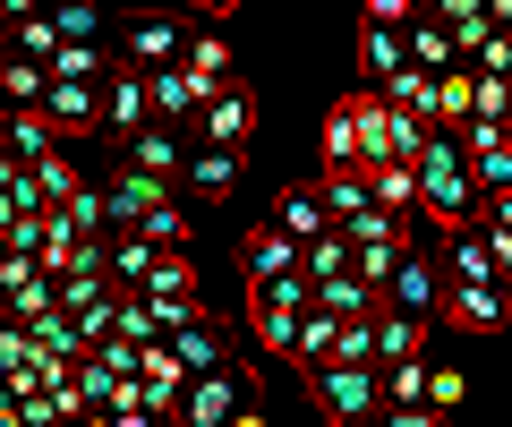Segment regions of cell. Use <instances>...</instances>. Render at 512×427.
<instances>
[{
    "mask_svg": "<svg viewBox=\"0 0 512 427\" xmlns=\"http://www.w3.org/2000/svg\"><path fill=\"white\" fill-rule=\"evenodd\" d=\"M146 103H154V120H163V129H188V120H197V103H205V86L180 69V60H154V69H146Z\"/></svg>",
    "mask_w": 512,
    "mask_h": 427,
    "instance_id": "30bf717a",
    "label": "cell"
},
{
    "mask_svg": "<svg viewBox=\"0 0 512 427\" xmlns=\"http://www.w3.org/2000/svg\"><path fill=\"white\" fill-rule=\"evenodd\" d=\"M427 402H436V410H461V402H470V376H461V368H436V359H427Z\"/></svg>",
    "mask_w": 512,
    "mask_h": 427,
    "instance_id": "7bdbcfd3",
    "label": "cell"
},
{
    "mask_svg": "<svg viewBox=\"0 0 512 427\" xmlns=\"http://www.w3.org/2000/svg\"><path fill=\"white\" fill-rule=\"evenodd\" d=\"M180 43H188V18H180V9H137V18H128V60H137V69L180 60Z\"/></svg>",
    "mask_w": 512,
    "mask_h": 427,
    "instance_id": "7c38bea8",
    "label": "cell"
},
{
    "mask_svg": "<svg viewBox=\"0 0 512 427\" xmlns=\"http://www.w3.org/2000/svg\"><path fill=\"white\" fill-rule=\"evenodd\" d=\"M180 69L197 77L205 94H214V86H231V77H239V60H231V35H222L214 18H188V43H180Z\"/></svg>",
    "mask_w": 512,
    "mask_h": 427,
    "instance_id": "ba28073f",
    "label": "cell"
},
{
    "mask_svg": "<svg viewBox=\"0 0 512 427\" xmlns=\"http://www.w3.org/2000/svg\"><path fill=\"white\" fill-rule=\"evenodd\" d=\"M52 69H60V77H111V52H94V43H60Z\"/></svg>",
    "mask_w": 512,
    "mask_h": 427,
    "instance_id": "b9f144b4",
    "label": "cell"
},
{
    "mask_svg": "<svg viewBox=\"0 0 512 427\" xmlns=\"http://www.w3.org/2000/svg\"><path fill=\"white\" fill-rule=\"evenodd\" d=\"M43 9H52V26H60L69 43H94V35H103V0H43Z\"/></svg>",
    "mask_w": 512,
    "mask_h": 427,
    "instance_id": "d590c367",
    "label": "cell"
},
{
    "mask_svg": "<svg viewBox=\"0 0 512 427\" xmlns=\"http://www.w3.org/2000/svg\"><path fill=\"white\" fill-rule=\"evenodd\" d=\"M504 334H512V274H504Z\"/></svg>",
    "mask_w": 512,
    "mask_h": 427,
    "instance_id": "f907efd6",
    "label": "cell"
},
{
    "mask_svg": "<svg viewBox=\"0 0 512 427\" xmlns=\"http://www.w3.org/2000/svg\"><path fill=\"white\" fill-rule=\"evenodd\" d=\"M359 112H367V94H342L325 112V163H359Z\"/></svg>",
    "mask_w": 512,
    "mask_h": 427,
    "instance_id": "f546056e",
    "label": "cell"
},
{
    "mask_svg": "<svg viewBox=\"0 0 512 427\" xmlns=\"http://www.w3.org/2000/svg\"><path fill=\"white\" fill-rule=\"evenodd\" d=\"M384 402H427V351L384 359Z\"/></svg>",
    "mask_w": 512,
    "mask_h": 427,
    "instance_id": "8d00e7d4",
    "label": "cell"
},
{
    "mask_svg": "<svg viewBox=\"0 0 512 427\" xmlns=\"http://www.w3.org/2000/svg\"><path fill=\"white\" fill-rule=\"evenodd\" d=\"M43 0H0V18H35Z\"/></svg>",
    "mask_w": 512,
    "mask_h": 427,
    "instance_id": "c3c4849f",
    "label": "cell"
},
{
    "mask_svg": "<svg viewBox=\"0 0 512 427\" xmlns=\"http://www.w3.org/2000/svg\"><path fill=\"white\" fill-rule=\"evenodd\" d=\"M308 308H333V316H367L376 308V282L359 265H333V274H308Z\"/></svg>",
    "mask_w": 512,
    "mask_h": 427,
    "instance_id": "e0dca14e",
    "label": "cell"
},
{
    "mask_svg": "<svg viewBox=\"0 0 512 427\" xmlns=\"http://www.w3.org/2000/svg\"><path fill=\"white\" fill-rule=\"evenodd\" d=\"M60 26H52V9H35V18H9V52H26V60H43L52 69V52H60Z\"/></svg>",
    "mask_w": 512,
    "mask_h": 427,
    "instance_id": "1f68e13d",
    "label": "cell"
},
{
    "mask_svg": "<svg viewBox=\"0 0 512 427\" xmlns=\"http://www.w3.org/2000/svg\"><path fill=\"white\" fill-rule=\"evenodd\" d=\"M146 120H154V103H146V69H137V60H111V77H103V129L128 137V129H146Z\"/></svg>",
    "mask_w": 512,
    "mask_h": 427,
    "instance_id": "9c48e42d",
    "label": "cell"
},
{
    "mask_svg": "<svg viewBox=\"0 0 512 427\" xmlns=\"http://www.w3.org/2000/svg\"><path fill=\"white\" fill-rule=\"evenodd\" d=\"M154 257H163V240H154V231H103V265H111V282H120V291H137V282L154 274Z\"/></svg>",
    "mask_w": 512,
    "mask_h": 427,
    "instance_id": "ac0fdd59",
    "label": "cell"
},
{
    "mask_svg": "<svg viewBox=\"0 0 512 427\" xmlns=\"http://www.w3.org/2000/svg\"><path fill=\"white\" fill-rule=\"evenodd\" d=\"M180 188H188V197H205V205H222V197L239 188V154L197 137V146H188V163H180Z\"/></svg>",
    "mask_w": 512,
    "mask_h": 427,
    "instance_id": "5bb4252c",
    "label": "cell"
},
{
    "mask_svg": "<svg viewBox=\"0 0 512 427\" xmlns=\"http://www.w3.org/2000/svg\"><path fill=\"white\" fill-rule=\"evenodd\" d=\"M299 257H308V240H291V231H282V223H256L248 240H239V265H248V282L299 274Z\"/></svg>",
    "mask_w": 512,
    "mask_h": 427,
    "instance_id": "4fadbf2b",
    "label": "cell"
},
{
    "mask_svg": "<svg viewBox=\"0 0 512 427\" xmlns=\"http://www.w3.org/2000/svg\"><path fill=\"white\" fill-rule=\"evenodd\" d=\"M419 214H436V223L478 214V180H470V154H461L453 129H427V146H419Z\"/></svg>",
    "mask_w": 512,
    "mask_h": 427,
    "instance_id": "6da1fadb",
    "label": "cell"
},
{
    "mask_svg": "<svg viewBox=\"0 0 512 427\" xmlns=\"http://www.w3.org/2000/svg\"><path fill=\"white\" fill-rule=\"evenodd\" d=\"M470 120V69H444L436 77V129H461Z\"/></svg>",
    "mask_w": 512,
    "mask_h": 427,
    "instance_id": "74e56055",
    "label": "cell"
},
{
    "mask_svg": "<svg viewBox=\"0 0 512 427\" xmlns=\"http://www.w3.org/2000/svg\"><path fill=\"white\" fill-rule=\"evenodd\" d=\"M60 214H69L77 240H103V231H111V205H103V188H94V180H77L69 197H60Z\"/></svg>",
    "mask_w": 512,
    "mask_h": 427,
    "instance_id": "4dcf8cb0",
    "label": "cell"
},
{
    "mask_svg": "<svg viewBox=\"0 0 512 427\" xmlns=\"http://www.w3.org/2000/svg\"><path fill=\"white\" fill-rule=\"evenodd\" d=\"M487 214H495V223H512V188H504V197H487Z\"/></svg>",
    "mask_w": 512,
    "mask_h": 427,
    "instance_id": "681fc988",
    "label": "cell"
},
{
    "mask_svg": "<svg viewBox=\"0 0 512 427\" xmlns=\"http://www.w3.org/2000/svg\"><path fill=\"white\" fill-rule=\"evenodd\" d=\"M376 94H384V103H402V112H419V120H436V77H427L419 60H402V69L384 77Z\"/></svg>",
    "mask_w": 512,
    "mask_h": 427,
    "instance_id": "f1b7e54d",
    "label": "cell"
},
{
    "mask_svg": "<svg viewBox=\"0 0 512 427\" xmlns=\"http://www.w3.org/2000/svg\"><path fill=\"white\" fill-rule=\"evenodd\" d=\"M444 325H470V334H504V282H444Z\"/></svg>",
    "mask_w": 512,
    "mask_h": 427,
    "instance_id": "8fae6325",
    "label": "cell"
},
{
    "mask_svg": "<svg viewBox=\"0 0 512 427\" xmlns=\"http://www.w3.org/2000/svg\"><path fill=\"white\" fill-rule=\"evenodd\" d=\"M94 359H103L111 376H137V359H146V342H137V334H120V325H111V334L94 342Z\"/></svg>",
    "mask_w": 512,
    "mask_h": 427,
    "instance_id": "60d3db41",
    "label": "cell"
},
{
    "mask_svg": "<svg viewBox=\"0 0 512 427\" xmlns=\"http://www.w3.org/2000/svg\"><path fill=\"white\" fill-rule=\"evenodd\" d=\"M137 291L154 299V316H163V334H171L180 316H197V257H188V248H163V257H154V274L137 282Z\"/></svg>",
    "mask_w": 512,
    "mask_h": 427,
    "instance_id": "277c9868",
    "label": "cell"
},
{
    "mask_svg": "<svg viewBox=\"0 0 512 427\" xmlns=\"http://www.w3.org/2000/svg\"><path fill=\"white\" fill-rule=\"evenodd\" d=\"M52 146H69V137H60V120L43 112V103H9V154H18V163H43Z\"/></svg>",
    "mask_w": 512,
    "mask_h": 427,
    "instance_id": "44dd1931",
    "label": "cell"
},
{
    "mask_svg": "<svg viewBox=\"0 0 512 427\" xmlns=\"http://www.w3.org/2000/svg\"><path fill=\"white\" fill-rule=\"evenodd\" d=\"M103 419H111V427H154V419H163V410L146 402V385H137V376H120V385L103 393Z\"/></svg>",
    "mask_w": 512,
    "mask_h": 427,
    "instance_id": "836d02e7",
    "label": "cell"
},
{
    "mask_svg": "<svg viewBox=\"0 0 512 427\" xmlns=\"http://www.w3.org/2000/svg\"><path fill=\"white\" fill-rule=\"evenodd\" d=\"M188 129H197L205 146L248 154V137H256V103H248V86H239V77H231V86H214V94L197 103V120H188Z\"/></svg>",
    "mask_w": 512,
    "mask_h": 427,
    "instance_id": "3957f363",
    "label": "cell"
},
{
    "mask_svg": "<svg viewBox=\"0 0 512 427\" xmlns=\"http://www.w3.org/2000/svg\"><path fill=\"white\" fill-rule=\"evenodd\" d=\"M43 86H52V69H43V60H26V52L0 60V103H43Z\"/></svg>",
    "mask_w": 512,
    "mask_h": 427,
    "instance_id": "d6a6232c",
    "label": "cell"
},
{
    "mask_svg": "<svg viewBox=\"0 0 512 427\" xmlns=\"http://www.w3.org/2000/svg\"><path fill=\"white\" fill-rule=\"evenodd\" d=\"M308 393H316L325 419H376V410H384V368H376V359H316Z\"/></svg>",
    "mask_w": 512,
    "mask_h": 427,
    "instance_id": "7a4b0ae2",
    "label": "cell"
},
{
    "mask_svg": "<svg viewBox=\"0 0 512 427\" xmlns=\"http://www.w3.org/2000/svg\"><path fill=\"white\" fill-rule=\"evenodd\" d=\"M274 223L291 231V240H316V231H333V205H325V180H299V188H282V205H274Z\"/></svg>",
    "mask_w": 512,
    "mask_h": 427,
    "instance_id": "ffe728a7",
    "label": "cell"
},
{
    "mask_svg": "<svg viewBox=\"0 0 512 427\" xmlns=\"http://www.w3.org/2000/svg\"><path fill=\"white\" fill-rule=\"evenodd\" d=\"M333 342H342V316H333V308H308V316H299V334H291V368L308 376L316 359H333Z\"/></svg>",
    "mask_w": 512,
    "mask_h": 427,
    "instance_id": "484cf974",
    "label": "cell"
},
{
    "mask_svg": "<svg viewBox=\"0 0 512 427\" xmlns=\"http://www.w3.org/2000/svg\"><path fill=\"white\" fill-rule=\"evenodd\" d=\"M137 231H154L163 248H188V205H180V197H171V205H154V214H146Z\"/></svg>",
    "mask_w": 512,
    "mask_h": 427,
    "instance_id": "ee69618b",
    "label": "cell"
},
{
    "mask_svg": "<svg viewBox=\"0 0 512 427\" xmlns=\"http://www.w3.org/2000/svg\"><path fill=\"white\" fill-rule=\"evenodd\" d=\"M43 112L60 120V137H94V129H103V77H60V69H52Z\"/></svg>",
    "mask_w": 512,
    "mask_h": 427,
    "instance_id": "52a82bcc",
    "label": "cell"
},
{
    "mask_svg": "<svg viewBox=\"0 0 512 427\" xmlns=\"http://www.w3.org/2000/svg\"><path fill=\"white\" fill-rule=\"evenodd\" d=\"M419 9H427V0H419Z\"/></svg>",
    "mask_w": 512,
    "mask_h": 427,
    "instance_id": "f5cc1de1",
    "label": "cell"
},
{
    "mask_svg": "<svg viewBox=\"0 0 512 427\" xmlns=\"http://www.w3.org/2000/svg\"><path fill=\"white\" fill-rule=\"evenodd\" d=\"M410 60H419L427 77H444V69H461V43H453V26H444L436 9H419V18H410Z\"/></svg>",
    "mask_w": 512,
    "mask_h": 427,
    "instance_id": "cb8c5ba5",
    "label": "cell"
},
{
    "mask_svg": "<svg viewBox=\"0 0 512 427\" xmlns=\"http://www.w3.org/2000/svg\"><path fill=\"white\" fill-rule=\"evenodd\" d=\"M410 60V26H384V18H359V69L367 86H384V77Z\"/></svg>",
    "mask_w": 512,
    "mask_h": 427,
    "instance_id": "d6986e66",
    "label": "cell"
},
{
    "mask_svg": "<svg viewBox=\"0 0 512 427\" xmlns=\"http://www.w3.org/2000/svg\"><path fill=\"white\" fill-rule=\"evenodd\" d=\"M427 9L453 26V43H470V35H487V26H495V18H487V0H427Z\"/></svg>",
    "mask_w": 512,
    "mask_h": 427,
    "instance_id": "f35d334b",
    "label": "cell"
},
{
    "mask_svg": "<svg viewBox=\"0 0 512 427\" xmlns=\"http://www.w3.org/2000/svg\"><path fill=\"white\" fill-rule=\"evenodd\" d=\"M231 9H248V0H188V18H214V26L231 18Z\"/></svg>",
    "mask_w": 512,
    "mask_h": 427,
    "instance_id": "7dc6e473",
    "label": "cell"
},
{
    "mask_svg": "<svg viewBox=\"0 0 512 427\" xmlns=\"http://www.w3.org/2000/svg\"><path fill=\"white\" fill-rule=\"evenodd\" d=\"M410 351H427V316L376 308V368H384V359H410Z\"/></svg>",
    "mask_w": 512,
    "mask_h": 427,
    "instance_id": "83f0119b",
    "label": "cell"
},
{
    "mask_svg": "<svg viewBox=\"0 0 512 427\" xmlns=\"http://www.w3.org/2000/svg\"><path fill=\"white\" fill-rule=\"evenodd\" d=\"M137 385H146V402L163 410V419H180V393H188V368L171 342H146V359H137Z\"/></svg>",
    "mask_w": 512,
    "mask_h": 427,
    "instance_id": "2e32d148",
    "label": "cell"
},
{
    "mask_svg": "<svg viewBox=\"0 0 512 427\" xmlns=\"http://www.w3.org/2000/svg\"><path fill=\"white\" fill-rule=\"evenodd\" d=\"M120 146H128V163H146V171H163V180H180V163H188L180 129H163V120H146V129H128Z\"/></svg>",
    "mask_w": 512,
    "mask_h": 427,
    "instance_id": "603a6c76",
    "label": "cell"
},
{
    "mask_svg": "<svg viewBox=\"0 0 512 427\" xmlns=\"http://www.w3.org/2000/svg\"><path fill=\"white\" fill-rule=\"evenodd\" d=\"M470 112H487V120H512V77H487V69H470Z\"/></svg>",
    "mask_w": 512,
    "mask_h": 427,
    "instance_id": "ab89813d",
    "label": "cell"
},
{
    "mask_svg": "<svg viewBox=\"0 0 512 427\" xmlns=\"http://www.w3.org/2000/svg\"><path fill=\"white\" fill-rule=\"evenodd\" d=\"M239 402H248V376L197 368V376H188V393H180V419L188 427H222V419H239Z\"/></svg>",
    "mask_w": 512,
    "mask_h": 427,
    "instance_id": "8992f818",
    "label": "cell"
},
{
    "mask_svg": "<svg viewBox=\"0 0 512 427\" xmlns=\"http://www.w3.org/2000/svg\"><path fill=\"white\" fill-rule=\"evenodd\" d=\"M376 308H402V316H427V325H436V308H444V274H436L427 257H410V248H402V265L376 282Z\"/></svg>",
    "mask_w": 512,
    "mask_h": 427,
    "instance_id": "5b68a950",
    "label": "cell"
},
{
    "mask_svg": "<svg viewBox=\"0 0 512 427\" xmlns=\"http://www.w3.org/2000/svg\"><path fill=\"white\" fill-rule=\"evenodd\" d=\"M0 299H9V316H18V325H35V316L60 299V274H43V265H35V274H26V282H9Z\"/></svg>",
    "mask_w": 512,
    "mask_h": 427,
    "instance_id": "e575fe53",
    "label": "cell"
},
{
    "mask_svg": "<svg viewBox=\"0 0 512 427\" xmlns=\"http://www.w3.org/2000/svg\"><path fill=\"white\" fill-rule=\"evenodd\" d=\"M359 18H384V26H410V18H419V0H367Z\"/></svg>",
    "mask_w": 512,
    "mask_h": 427,
    "instance_id": "bcb514c9",
    "label": "cell"
},
{
    "mask_svg": "<svg viewBox=\"0 0 512 427\" xmlns=\"http://www.w3.org/2000/svg\"><path fill=\"white\" fill-rule=\"evenodd\" d=\"M367 197L393 205V214H419V163H410V154H384V163H367Z\"/></svg>",
    "mask_w": 512,
    "mask_h": 427,
    "instance_id": "7402d4cb",
    "label": "cell"
},
{
    "mask_svg": "<svg viewBox=\"0 0 512 427\" xmlns=\"http://www.w3.org/2000/svg\"><path fill=\"white\" fill-rule=\"evenodd\" d=\"M163 342L180 351V368H188V376H197V368H231V334H222V325H214L205 308H197V316H180V325H171Z\"/></svg>",
    "mask_w": 512,
    "mask_h": 427,
    "instance_id": "9a60e30c",
    "label": "cell"
},
{
    "mask_svg": "<svg viewBox=\"0 0 512 427\" xmlns=\"http://www.w3.org/2000/svg\"><path fill=\"white\" fill-rule=\"evenodd\" d=\"M35 188H43V197H52V205H60V197H69V188H77V171H69V154H60V146H52V154H43V163H35Z\"/></svg>",
    "mask_w": 512,
    "mask_h": 427,
    "instance_id": "f6af8a7d",
    "label": "cell"
},
{
    "mask_svg": "<svg viewBox=\"0 0 512 427\" xmlns=\"http://www.w3.org/2000/svg\"><path fill=\"white\" fill-rule=\"evenodd\" d=\"M0 60H9V18H0Z\"/></svg>",
    "mask_w": 512,
    "mask_h": 427,
    "instance_id": "816d5d0a",
    "label": "cell"
},
{
    "mask_svg": "<svg viewBox=\"0 0 512 427\" xmlns=\"http://www.w3.org/2000/svg\"><path fill=\"white\" fill-rule=\"evenodd\" d=\"M444 282H504L487 257V240H478V223H453V248H444Z\"/></svg>",
    "mask_w": 512,
    "mask_h": 427,
    "instance_id": "d4e9b609",
    "label": "cell"
},
{
    "mask_svg": "<svg viewBox=\"0 0 512 427\" xmlns=\"http://www.w3.org/2000/svg\"><path fill=\"white\" fill-rule=\"evenodd\" d=\"M342 240H350V248H384V240H410V214H393V205H359V214H342Z\"/></svg>",
    "mask_w": 512,
    "mask_h": 427,
    "instance_id": "4316f807",
    "label": "cell"
}]
</instances>
